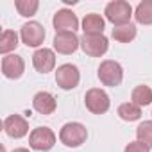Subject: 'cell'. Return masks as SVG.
Here are the masks:
<instances>
[{
	"label": "cell",
	"mask_w": 152,
	"mask_h": 152,
	"mask_svg": "<svg viewBox=\"0 0 152 152\" xmlns=\"http://www.w3.org/2000/svg\"><path fill=\"white\" fill-rule=\"evenodd\" d=\"M106 18L120 27V25H127L131 23V16H132V7L129 2H125V0H113V2H109L106 6V11H104Z\"/></svg>",
	"instance_id": "obj_1"
},
{
	"label": "cell",
	"mask_w": 152,
	"mask_h": 152,
	"mask_svg": "<svg viewBox=\"0 0 152 152\" xmlns=\"http://www.w3.org/2000/svg\"><path fill=\"white\" fill-rule=\"evenodd\" d=\"M88 138V131L83 124L79 122H70V124H64L61 127V132H59V140L61 143H64L66 147H81Z\"/></svg>",
	"instance_id": "obj_2"
},
{
	"label": "cell",
	"mask_w": 152,
	"mask_h": 152,
	"mask_svg": "<svg viewBox=\"0 0 152 152\" xmlns=\"http://www.w3.org/2000/svg\"><path fill=\"white\" fill-rule=\"evenodd\" d=\"M99 79L104 86H120V83L124 81V68L120 63L116 61H102L100 66H99Z\"/></svg>",
	"instance_id": "obj_3"
},
{
	"label": "cell",
	"mask_w": 152,
	"mask_h": 152,
	"mask_svg": "<svg viewBox=\"0 0 152 152\" xmlns=\"http://www.w3.org/2000/svg\"><path fill=\"white\" fill-rule=\"evenodd\" d=\"M81 81V73H79V68L75 66V64H61L56 72V83L59 88L63 90H73V88H77Z\"/></svg>",
	"instance_id": "obj_4"
},
{
	"label": "cell",
	"mask_w": 152,
	"mask_h": 152,
	"mask_svg": "<svg viewBox=\"0 0 152 152\" xmlns=\"http://www.w3.org/2000/svg\"><path fill=\"white\" fill-rule=\"evenodd\" d=\"M84 104H86L88 111H91L93 115H102L109 109V97L104 90L91 88L84 95Z\"/></svg>",
	"instance_id": "obj_5"
},
{
	"label": "cell",
	"mask_w": 152,
	"mask_h": 152,
	"mask_svg": "<svg viewBox=\"0 0 152 152\" xmlns=\"http://www.w3.org/2000/svg\"><path fill=\"white\" fill-rule=\"evenodd\" d=\"M56 143V134L52 129L48 127H36L31 136H29V145L31 148L34 150H39V152H47L54 147Z\"/></svg>",
	"instance_id": "obj_6"
},
{
	"label": "cell",
	"mask_w": 152,
	"mask_h": 152,
	"mask_svg": "<svg viewBox=\"0 0 152 152\" xmlns=\"http://www.w3.org/2000/svg\"><path fill=\"white\" fill-rule=\"evenodd\" d=\"M107 38L104 34L100 36H83L81 38V48L84 50V54L91 56V57H100L107 52Z\"/></svg>",
	"instance_id": "obj_7"
},
{
	"label": "cell",
	"mask_w": 152,
	"mask_h": 152,
	"mask_svg": "<svg viewBox=\"0 0 152 152\" xmlns=\"http://www.w3.org/2000/svg\"><path fill=\"white\" fill-rule=\"evenodd\" d=\"M56 32H75L79 27V20L70 9H59L52 18Z\"/></svg>",
	"instance_id": "obj_8"
},
{
	"label": "cell",
	"mask_w": 152,
	"mask_h": 152,
	"mask_svg": "<svg viewBox=\"0 0 152 152\" xmlns=\"http://www.w3.org/2000/svg\"><path fill=\"white\" fill-rule=\"evenodd\" d=\"M20 36H22V41L27 47H39L45 39V29L38 22H29V23L22 25Z\"/></svg>",
	"instance_id": "obj_9"
},
{
	"label": "cell",
	"mask_w": 152,
	"mask_h": 152,
	"mask_svg": "<svg viewBox=\"0 0 152 152\" xmlns=\"http://www.w3.org/2000/svg\"><path fill=\"white\" fill-rule=\"evenodd\" d=\"M81 47V39L77 38L75 32H56L54 36V50H57L59 54H73Z\"/></svg>",
	"instance_id": "obj_10"
},
{
	"label": "cell",
	"mask_w": 152,
	"mask_h": 152,
	"mask_svg": "<svg viewBox=\"0 0 152 152\" xmlns=\"http://www.w3.org/2000/svg\"><path fill=\"white\" fill-rule=\"evenodd\" d=\"M32 64L39 73H48L56 66V54L50 48H38L32 54Z\"/></svg>",
	"instance_id": "obj_11"
},
{
	"label": "cell",
	"mask_w": 152,
	"mask_h": 152,
	"mask_svg": "<svg viewBox=\"0 0 152 152\" xmlns=\"http://www.w3.org/2000/svg\"><path fill=\"white\" fill-rule=\"evenodd\" d=\"M25 70V63L20 56L16 54H9L2 57V73L7 79H20Z\"/></svg>",
	"instance_id": "obj_12"
},
{
	"label": "cell",
	"mask_w": 152,
	"mask_h": 152,
	"mask_svg": "<svg viewBox=\"0 0 152 152\" xmlns=\"http://www.w3.org/2000/svg\"><path fill=\"white\" fill-rule=\"evenodd\" d=\"M4 131H6L7 136L18 140V138H23L29 132V124L22 115H11L4 120Z\"/></svg>",
	"instance_id": "obj_13"
},
{
	"label": "cell",
	"mask_w": 152,
	"mask_h": 152,
	"mask_svg": "<svg viewBox=\"0 0 152 152\" xmlns=\"http://www.w3.org/2000/svg\"><path fill=\"white\" fill-rule=\"evenodd\" d=\"M32 106H34V109H36L38 113H41V115H52V113L56 111V106H57V104H56V99H54L52 93H48V91H39V93L34 95Z\"/></svg>",
	"instance_id": "obj_14"
},
{
	"label": "cell",
	"mask_w": 152,
	"mask_h": 152,
	"mask_svg": "<svg viewBox=\"0 0 152 152\" xmlns=\"http://www.w3.org/2000/svg\"><path fill=\"white\" fill-rule=\"evenodd\" d=\"M104 27H106V22L100 15L97 13H90L84 16L83 20V31H84V36H100L104 32Z\"/></svg>",
	"instance_id": "obj_15"
},
{
	"label": "cell",
	"mask_w": 152,
	"mask_h": 152,
	"mask_svg": "<svg viewBox=\"0 0 152 152\" xmlns=\"http://www.w3.org/2000/svg\"><path fill=\"white\" fill-rule=\"evenodd\" d=\"M134 18L141 25H152V0H143L136 6Z\"/></svg>",
	"instance_id": "obj_16"
},
{
	"label": "cell",
	"mask_w": 152,
	"mask_h": 152,
	"mask_svg": "<svg viewBox=\"0 0 152 152\" xmlns=\"http://www.w3.org/2000/svg\"><path fill=\"white\" fill-rule=\"evenodd\" d=\"M131 100H132V104H136V106H140V107L148 106V104L152 102V90H150L148 86H145V84H140V86H136V88L132 90Z\"/></svg>",
	"instance_id": "obj_17"
},
{
	"label": "cell",
	"mask_w": 152,
	"mask_h": 152,
	"mask_svg": "<svg viewBox=\"0 0 152 152\" xmlns=\"http://www.w3.org/2000/svg\"><path fill=\"white\" fill-rule=\"evenodd\" d=\"M118 116L125 122H136L141 118V107L132 104V102H125L118 106Z\"/></svg>",
	"instance_id": "obj_18"
},
{
	"label": "cell",
	"mask_w": 152,
	"mask_h": 152,
	"mask_svg": "<svg viewBox=\"0 0 152 152\" xmlns=\"http://www.w3.org/2000/svg\"><path fill=\"white\" fill-rule=\"evenodd\" d=\"M113 38L120 43H129L136 38V25L127 23V25H120L113 29Z\"/></svg>",
	"instance_id": "obj_19"
},
{
	"label": "cell",
	"mask_w": 152,
	"mask_h": 152,
	"mask_svg": "<svg viewBox=\"0 0 152 152\" xmlns=\"http://www.w3.org/2000/svg\"><path fill=\"white\" fill-rule=\"evenodd\" d=\"M16 47H18V36H16V32L4 31L2 36H0V52L9 56V52L15 50Z\"/></svg>",
	"instance_id": "obj_20"
},
{
	"label": "cell",
	"mask_w": 152,
	"mask_h": 152,
	"mask_svg": "<svg viewBox=\"0 0 152 152\" xmlns=\"http://www.w3.org/2000/svg\"><path fill=\"white\" fill-rule=\"evenodd\" d=\"M136 136H138V141H141L148 148H152V120L141 122L136 129Z\"/></svg>",
	"instance_id": "obj_21"
},
{
	"label": "cell",
	"mask_w": 152,
	"mask_h": 152,
	"mask_svg": "<svg viewBox=\"0 0 152 152\" xmlns=\"http://www.w3.org/2000/svg\"><path fill=\"white\" fill-rule=\"evenodd\" d=\"M15 6H16V11L22 16H27L29 18V16H34L36 15L38 7H39V2H38V0H16Z\"/></svg>",
	"instance_id": "obj_22"
},
{
	"label": "cell",
	"mask_w": 152,
	"mask_h": 152,
	"mask_svg": "<svg viewBox=\"0 0 152 152\" xmlns=\"http://www.w3.org/2000/svg\"><path fill=\"white\" fill-rule=\"evenodd\" d=\"M124 152H150V148L145 143H141V141H131L124 148Z\"/></svg>",
	"instance_id": "obj_23"
},
{
	"label": "cell",
	"mask_w": 152,
	"mask_h": 152,
	"mask_svg": "<svg viewBox=\"0 0 152 152\" xmlns=\"http://www.w3.org/2000/svg\"><path fill=\"white\" fill-rule=\"evenodd\" d=\"M13 152H29V150H27V148H15Z\"/></svg>",
	"instance_id": "obj_24"
}]
</instances>
